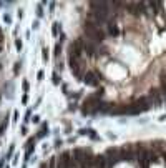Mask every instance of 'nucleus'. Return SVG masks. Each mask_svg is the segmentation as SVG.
<instances>
[{"mask_svg":"<svg viewBox=\"0 0 166 168\" xmlns=\"http://www.w3.org/2000/svg\"><path fill=\"white\" fill-rule=\"evenodd\" d=\"M60 53H62V43L58 42V43L55 45V48H53V55H55V57H60Z\"/></svg>","mask_w":166,"mask_h":168,"instance_id":"f8f14e48","label":"nucleus"},{"mask_svg":"<svg viewBox=\"0 0 166 168\" xmlns=\"http://www.w3.org/2000/svg\"><path fill=\"white\" fill-rule=\"evenodd\" d=\"M17 120H19V113L15 112V113H14V121H17Z\"/></svg>","mask_w":166,"mask_h":168,"instance_id":"a878e982","label":"nucleus"},{"mask_svg":"<svg viewBox=\"0 0 166 168\" xmlns=\"http://www.w3.org/2000/svg\"><path fill=\"white\" fill-rule=\"evenodd\" d=\"M32 121H33V123H38V121H40V117H38V115H35V117L32 118Z\"/></svg>","mask_w":166,"mask_h":168,"instance_id":"5701e85b","label":"nucleus"},{"mask_svg":"<svg viewBox=\"0 0 166 168\" xmlns=\"http://www.w3.org/2000/svg\"><path fill=\"white\" fill-rule=\"evenodd\" d=\"M37 78H38V80H43V70H40V72L37 73Z\"/></svg>","mask_w":166,"mask_h":168,"instance_id":"4be33fe9","label":"nucleus"},{"mask_svg":"<svg viewBox=\"0 0 166 168\" xmlns=\"http://www.w3.org/2000/svg\"><path fill=\"white\" fill-rule=\"evenodd\" d=\"M0 100H2V95H0Z\"/></svg>","mask_w":166,"mask_h":168,"instance_id":"bb28decb","label":"nucleus"},{"mask_svg":"<svg viewBox=\"0 0 166 168\" xmlns=\"http://www.w3.org/2000/svg\"><path fill=\"white\" fill-rule=\"evenodd\" d=\"M83 33H85L86 40H90V42H95V43H103L105 38H106V33L102 27L98 25H93L90 22H85L83 24Z\"/></svg>","mask_w":166,"mask_h":168,"instance_id":"f257e3e1","label":"nucleus"},{"mask_svg":"<svg viewBox=\"0 0 166 168\" xmlns=\"http://www.w3.org/2000/svg\"><path fill=\"white\" fill-rule=\"evenodd\" d=\"M81 80H83V83L88 85V87H98L100 80H102V75H100L97 70H88V72H85Z\"/></svg>","mask_w":166,"mask_h":168,"instance_id":"7ed1b4c3","label":"nucleus"},{"mask_svg":"<svg viewBox=\"0 0 166 168\" xmlns=\"http://www.w3.org/2000/svg\"><path fill=\"white\" fill-rule=\"evenodd\" d=\"M52 35L53 37H60L62 35V24H60V22H53V25H52Z\"/></svg>","mask_w":166,"mask_h":168,"instance_id":"0eeeda50","label":"nucleus"},{"mask_svg":"<svg viewBox=\"0 0 166 168\" xmlns=\"http://www.w3.org/2000/svg\"><path fill=\"white\" fill-rule=\"evenodd\" d=\"M20 70H22V62H15V65H14V75L15 77L20 73Z\"/></svg>","mask_w":166,"mask_h":168,"instance_id":"9b49d317","label":"nucleus"},{"mask_svg":"<svg viewBox=\"0 0 166 168\" xmlns=\"http://www.w3.org/2000/svg\"><path fill=\"white\" fill-rule=\"evenodd\" d=\"M32 27H33V30H37V28L40 27V22H38V20H35V22H33V25H32Z\"/></svg>","mask_w":166,"mask_h":168,"instance_id":"412c9836","label":"nucleus"},{"mask_svg":"<svg viewBox=\"0 0 166 168\" xmlns=\"http://www.w3.org/2000/svg\"><path fill=\"white\" fill-rule=\"evenodd\" d=\"M55 165H57V160H55V158H52V160H50V163H48V168H57Z\"/></svg>","mask_w":166,"mask_h":168,"instance_id":"6ab92c4d","label":"nucleus"},{"mask_svg":"<svg viewBox=\"0 0 166 168\" xmlns=\"http://www.w3.org/2000/svg\"><path fill=\"white\" fill-rule=\"evenodd\" d=\"M106 161H108V166H113L115 163L120 161V148H108L105 152Z\"/></svg>","mask_w":166,"mask_h":168,"instance_id":"20e7f679","label":"nucleus"},{"mask_svg":"<svg viewBox=\"0 0 166 168\" xmlns=\"http://www.w3.org/2000/svg\"><path fill=\"white\" fill-rule=\"evenodd\" d=\"M22 88H23V92L30 90V83H28V80H23V82H22Z\"/></svg>","mask_w":166,"mask_h":168,"instance_id":"dca6fc26","label":"nucleus"},{"mask_svg":"<svg viewBox=\"0 0 166 168\" xmlns=\"http://www.w3.org/2000/svg\"><path fill=\"white\" fill-rule=\"evenodd\" d=\"M108 33L111 37H118V33H120L118 32V27L113 24V22H108Z\"/></svg>","mask_w":166,"mask_h":168,"instance_id":"6e6552de","label":"nucleus"},{"mask_svg":"<svg viewBox=\"0 0 166 168\" xmlns=\"http://www.w3.org/2000/svg\"><path fill=\"white\" fill-rule=\"evenodd\" d=\"M3 22H5V24H8V25H10V24H12V17H10L8 14H5V15H3Z\"/></svg>","mask_w":166,"mask_h":168,"instance_id":"f3484780","label":"nucleus"},{"mask_svg":"<svg viewBox=\"0 0 166 168\" xmlns=\"http://www.w3.org/2000/svg\"><path fill=\"white\" fill-rule=\"evenodd\" d=\"M52 82H53V85H60L62 83V78H60V75H58V72L52 73Z\"/></svg>","mask_w":166,"mask_h":168,"instance_id":"9d476101","label":"nucleus"},{"mask_svg":"<svg viewBox=\"0 0 166 168\" xmlns=\"http://www.w3.org/2000/svg\"><path fill=\"white\" fill-rule=\"evenodd\" d=\"M22 103H23V105H27V103H28V95H27V93L22 97Z\"/></svg>","mask_w":166,"mask_h":168,"instance_id":"aec40b11","label":"nucleus"},{"mask_svg":"<svg viewBox=\"0 0 166 168\" xmlns=\"http://www.w3.org/2000/svg\"><path fill=\"white\" fill-rule=\"evenodd\" d=\"M15 48L19 50V52H22V48H23V43H22V40H20V38H15Z\"/></svg>","mask_w":166,"mask_h":168,"instance_id":"2eb2a0df","label":"nucleus"},{"mask_svg":"<svg viewBox=\"0 0 166 168\" xmlns=\"http://www.w3.org/2000/svg\"><path fill=\"white\" fill-rule=\"evenodd\" d=\"M48 57H50V53H48V48L43 47V48H42V59H43V60L47 62V60H48Z\"/></svg>","mask_w":166,"mask_h":168,"instance_id":"ddd939ff","label":"nucleus"},{"mask_svg":"<svg viewBox=\"0 0 166 168\" xmlns=\"http://www.w3.org/2000/svg\"><path fill=\"white\" fill-rule=\"evenodd\" d=\"M62 145H63L62 140H57V142H55V147H57V148H58V147H62Z\"/></svg>","mask_w":166,"mask_h":168,"instance_id":"b1692460","label":"nucleus"},{"mask_svg":"<svg viewBox=\"0 0 166 168\" xmlns=\"http://www.w3.org/2000/svg\"><path fill=\"white\" fill-rule=\"evenodd\" d=\"M135 158V153L131 148H120V161H131Z\"/></svg>","mask_w":166,"mask_h":168,"instance_id":"39448f33","label":"nucleus"},{"mask_svg":"<svg viewBox=\"0 0 166 168\" xmlns=\"http://www.w3.org/2000/svg\"><path fill=\"white\" fill-rule=\"evenodd\" d=\"M22 133H23V135H27V126H25V125L22 126Z\"/></svg>","mask_w":166,"mask_h":168,"instance_id":"393cba45","label":"nucleus"},{"mask_svg":"<svg viewBox=\"0 0 166 168\" xmlns=\"http://www.w3.org/2000/svg\"><path fill=\"white\" fill-rule=\"evenodd\" d=\"M45 135H48V125H47V123H43L40 126V130L37 133V138H43Z\"/></svg>","mask_w":166,"mask_h":168,"instance_id":"1a4fd4ad","label":"nucleus"},{"mask_svg":"<svg viewBox=\"0 0 166 168\" xmlns=\"http://www.w3.org/2000/svg\"><path fill=\"white\" fill-rule=\"evenodd\" d=\"M93 168H108V161H106V156H105V155H95Z\"/></svg>","mask_w":166,"mask_h":168,"instance_id":"423d86ee","label":"nucleus"},{"mask_svg":"<svg viewBox=\"0 0 166 168\" xmlns=\"http://www.w3.org/2000/svg\"><path fill=\"white\" fill-rule=\"evenodd\" d=\"M83 45H85V38L78 37L75 38L73 42H70L68 45V57H75V59H80L83 55Z\"/></svg>","mask_w":166,"mask_h":168,"instance_id":"f03ea898","label":"nucleus"},{"mask_svg":"<svg viewBox=\"0 0 166 168\" xmlns=\"http://www.w3.org/2000/svg\"><path fill=\"white\" fill-rule=\"evenodd\" d=\"M43 3H38V7H37V17L38 19H42V17H43Z\"/></svg>","mask_w":166,"mask_h":168,"instance_id":"4468645a","label":"nucleus"},{"mask_svg":"<svg viewBox=\"0 0 166 168\" xmlns=\"http://www.w3.org/2000/svg\"><path fill=\"white\" fill-rule=\"evenodd\" d=\"M32 110H27V112H25V118H23V120H25V121H30L32 118Z\"/></svg>","mask_w":166,"mask_h":168,"instance_id":"a211bd4d","label":"nucleus"}]
</instances>
